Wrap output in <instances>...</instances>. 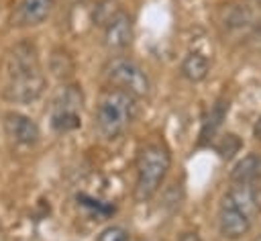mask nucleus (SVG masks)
Masks as SVG:
<instances>
[{
	"label": "nucleus",
	"mask_w": 261,
	"mask_h": 241,
	"mask_svg": "<svg viewBox=\"0 0 261 241\" xmlns=\"http://www.w3.org/2000/svg\"><path fill=\"white\" fill-rule=\"evenodd\" d=\"M255 137H257V141H261V118H259V123L255 125Z\"/></svg>",
	"instance_id": "nucleus-15"
},
{
	"label": "nucleus",
	"mask_w": 261,
	"mask_h": 241,
	"mask_svg": "<svg viewBox=\"0 0 261 241\" xmlns=\"http://www.w3.org/2000/svg\"><path fill=\"white\" fill-rule=\"evenodd\" d=\"M106 76H108V82L114 88H118L122 92H128L135 98H141V96L149 94V88H151L149 78L143 71V67L139 63H135L133 59H126V57L112 59L106 67Z\"/></svg>",
	"instance_id": "nucleus-5"
},
{
	"label": "nucleus",
	"mask_w": 261,
	"mask_h": 241,
	"mask_svg": "<svg viewBox=\"0 0 261 241\" xmlns=\"http://www.w3.org/2000/svg\"><path fill=\"white\" fill-rule=\"evenodd\" d=\"M133 41V22L130 16L124 12H118L114 18L106 22V33H104V45L110 51H120L128 47Z\"/></svg>",
	"instance_id": "nucleus-8"
},
{
	"label": "nucleus",
	"mask_w": 261,
	"mask_h": 241,
	"mask_svg": "<svg viewBox=\"0 0 261 241\" xmlns=\"http://www.w3.org/2000/svg\"><path fill=\"white\" fill-rule=\"evenodd\" d=\"M98 241H128V233L122 227H108L100 233Z\"/></svg>",
	"instance_id": "nucleus-13"
},
{
	"label": "nucleus",
	"mask_w": 261,
	"mask_h": 241,
	"mask_svg": "<svg viewBox=\"0 0 261 241\" xmlns=\"http://www.w3.org/2000/svg\"><path fill=\"white\" fill-rule=\"evenodd\" d=\"M171 165L169 149L161 141H151L141 147L137 155V186L135 198L139 202L149 200L163 184Z\"/></svg>",
	"instance_id": "nucleus-3"
},
{
	"label": "nucleus",
	"mask_w": 261,
	"mask_h": 241,
	"mask_svg": "<svg viewBox=\"0 0 261 241\" xmlns=\"http://www.w3.org/2000/svg\"><path fill=\"white\" fill-rule=\"evenodd\" d=\"M77 104L82 106V94L75 88H67L63 94V102H55V110L51 116V125L57 131H69L80 127Z\"/></svg>",
	"instance_id": "nucleus-6"
},
{
	"label": "nucleus",
	"mask_w": 261,
	"mask_h": 241,
	"mask_svg": "<svg viewBox=\"0 0 261 241\" xmlns=\"http://www.w3.org/2000/svg\"><path fill=\"white\" fill-rule=\"evenodd\" d=\"M253 241H261V235H257V237H255V239H253Z\"/></svg>",
	"instance_id": "nucleus-16"
},
{
	"label": "nucleus",
	"mask_w": 261,
	"mask_h": 241,
	"mask_svg": "<svg viewBox=\"0 0 261 241\" xmlns=\"http://www.w3.org/2000/svg\"><path fill=\"white\" fill-rule=\"evenodd\" d=\"M53 2L55 0H22L18 6V18L22 25H41L49 16Z\"/></svg>",
	"instance_id": "nucleus-10"
},
{
	"label": "nucleus",
	"mask_w": 261,
	"mask_h": 241,
	"mask_svg": "<svg viewBox=\"0 0 261 241\" xmlns=\"http://www.w3.org/2000/svg\"><path fill=\"white\" fill-rule=\"evenodd\" d=\"M4 129L6 135L20 145H35L39 141V127L35 120H31L24 114L18 112H8L4 116Z\"/></svg>",
	"instance_id": "nucleus-7"
},
{
	"label": "nucleus",
	"mask_w": 261,
	"mask_h": 241,
	"mask_svg": "<svg viewBox=\"0 0 261 241\" xmlns=\"http://www.w3.org/2000/svg\"><path fill=\"white\" fill-rule=\"evenodd\" d=\"M8 84L4 88V98L10 102H33L43 94L45 78L39 71V59L33 45H16L6 59Z\"/></svg>",
	"instance_id": "nucleus-1"
},
{
	"label": "nucleus",
	"mask_w": 261,
	"mask_h": 241,
	"mask_svg": "<svg viewBox=\"0 0 261 241\" xmlns=\"http://www.w3.org/2000/svg\"><path fill=\"white\" fill-rule=\"evenodd\" d=\"M179 241H200V237H198L196 233H184Z\"/></svg>",
	"instance_id": "nucleus-14"
},
{
	"label": "nucleus",
	"mask_w": 261,
	"mask_h": 241,
	"mask_svg": "<svg viewBox=\"0 0 261 241\" xmlns=\"http://www.w3.org/2000/svg\"><path fill=\"white\" fill-rule=\"evenodd\" d=\"M135 110H137L135 96L118 88H108L100 96L96 108V127L100 135L106 139H116L118 135H122L133 123Z\"/></svg>",
	"instance_id": "nucleus-4"
},
{
	"label": "nucleus",
	"mask_w": 261,
	"mask_h": 241,
	"mask_svg": "<svg viewBox=\"0 0 261 241\" xmlns=\"http://www.w3.org/2000/svg\"><path fill=\"white\" fill-rule=\"evenodd\" d=\"M208 69H210V61L206 55L198 53V51H192L186 55V59L181 61V74L190 80V82H202L206 76H208Z\"/></svg>",
	"instance_id": "nucleus-11"
},
{
	"label": "nucleus",
	"mask_w": 261,
	"mask_h": 241,
	"mask_svg": "<svg viewBox=\"0 0 261 241\" xmlns=\"http://www.w3.org/2000/svg\"><path fill=\"white\" fill-rule=\"evenodd\" d=\"M226 110H228V102L224 100H218L212 108H210V114L204 118L202 123V131H200V143H206L208 139H212V135L218 131V127L222 125V118L226 116Z\"/></svg>",
	"instance_id": "nucleus-12"
},
{
	"label": "nucleus",
	"mask_w": 261,
	"mask_h": 241,
	"mask_svg": "<svg viewBox=\"0 0 261 241\" xmlns=\"http://www.w3.org/2000/svg\"><path fill=\"white\" fill-rule=\"evenodd\" d=\"M259 214V200L253 186L234 184L222 198L218 208V231L226 239H241L249 233Z\"/></svg>",
	"instance_id": "nucleus-2"
},
{
	"label": "nucleus",
	"mask_w": 261,
	"mask_h": 241,
	"mask_svg": "<svg viewBox=\"0 0 261 241\" xmlns=\"http://www.w3.org/2000/svg\"><path fill=\"white\" fill-rule=\"evenodd\" d=\"M232 184H243V186H253L255 182L261 180V155L249 153L245 155L232 170L230 174Z\"/></svg>",
	"instance_id": "nucleus-9"
}]
</instances>
